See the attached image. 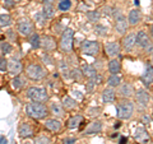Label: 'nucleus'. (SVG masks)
Returning a JSON list of instances; mask_svg holds the SVG:
<instances>
[{"mask_svg": "<svg viewBox=\"0 0 153 144\" xmlns=\"http://www.w3.org/2000/svg\"><path fill=\"white\" fill-rule=\"evenodd\" d=\"M135 101L138 102V105H140L143 107H148V105L151 103V94L144 89H138L135 93Z\"/></svg>", "mask_w": 153, "mask_h": 144, "instance_id": "nucleus-10", "label": "nucleus"}, {"mask_svg": "<svg viewBox=\"0 0 153 144\" xmlns=\"http://www.w3.org/2000/svg\"><path fill=\"white\" fill-rule=\"evenodd\" d=\"M42 1H44L45 5H52L54 4V0H42Z\"/></svg>", "mask_w": 153, "mask_h": 144, "instance_id": "nucleus-51", "label": "nucleus"}, {"mask_svg": "<svg viewBox=\"0 0 153 144\" xmlns=\"http://www.w3.org/2000/svg\"><path fill=\"white\" fill-rule=\"evenodd\" d=\"M59 71L61 73V75H63V78L66 79V78H70V68L68 63H66L65 60H61L59 63Z\"/></svg>", "mask_w": 153, "mask_h": 144, "instance_id": "nucleus-28", "label": "nucleus"}, {"mask_svg": "<svg viewBox=\"0 0 153 144\" xmlns=\"http://www.w3.org/2000/svg\"><path fill=\"white\" fill-rule=\"evenodd\" d=\"M57 8L61 12H68L71 8V1L70 0H60L59 4H57Z\"/></svg>", "mask_w": 153, "mask_h": 144, "instance_id": "nucleus-34", "label": "nucleus"}, {"mask_svg": "<svg viewBox=\"0 0 153 144\" xmlns=\"http://www.w3.org/2000/svg\"><path fill=\"white\" fill-rule=\"evenodd\" d=\"M134 114V103L129 99H124L119 102L116 107V116L120 120H128L133 116Z\"/></svg>", "mask_w": 153, "mask_h": 144, "instance_id": "nucleus-4", "label": "nucleus"}, {"mask_svg": "<svg viewBox=\"0 0 153 144\" xmlns=\"http://www.w3.org/2000/svg\"><path fill=\"white\" fill-rule=\"evenodd\" d=\"M26 114L30 117L35 119V120H41L45 119L49 114V108L45 103L41 102H30L26 106Z\"/></svg>", "mask_w": 153, "mask_h": 144, "instance_id": "nucleus-1", "label": "nucleus"}, {"mask_svg": "<svg viewBox=\"0 0 153 144\" xmlns=\"http://www.w3.org/2000/svg\"><path fill=\"white\" fill-rule=\"evenodd\" d=\"M70 78L76 79V80H80V79H82V78H83V74H82V71H80V69H78V68L70 69Z\"/></svg>", "mask_w": 153, "mask_h": 144, "instance_id": "nucleus-35", "label": "nucleus"}, {"mask_svg": "<svg viewBox=\"0 0 153 144\" xmlns=\"http://www.w3.org/2000/svg\"><path fill=\"white\" fill-rule=\"evenodd\" d=\"M89 80L92 82L94 85H96V84H101V83H102V75L97 73V74H94L92 78H89Z\"/></svg>", "mask_w": 153, "mask_h": 144, "instance_id": "nucleus-40", "label": "nucleus"}, {"mask_svg": "<svg viewBox=\"0 0 153 144\" xmlns=\"http://www.w3.org/2000/svg\"><path fill=\"white\" fill-rule=\"evenodd\" d=\"M94 30H96V33H98L100 36H106L107 32H108V28L103 24H97Z\"/></svg>", "mask_w": 153, "mask_h": 144, "instance_id": "nucleus-38", "label": "nucleus"}, {"mask_svg": "<svg viewBox=\"0 0 153 144\" xmlns=\"http://www.w3.org/2000/svg\"><path fill=\"white\" fill-rule=\"evenodd\" d=\"M14 4H16V0H4V5H5L7 8L14 7Z\"/></svg>", "mask_w": 153, "mask_h": 144, "instance_id": "nucleus-46", "label": "nucleus"}, {"mask_svg": "<svg viewBox=\"0 0 153 144\" xmlns=\"http://www.w3.org/2000/svg\"><path fill=\"white\" fill-rule=\"evenodd\" d=\"M107 69L110 71V74H120L121 71V61L120 59H116V57H112L111 60L108 61L107 64Z\"/></svg>", "mask_w": 153, "mask_h": 144, "instance_id": "nucleus-19", "label": "nucleus"}, {"mask_svg": "<svg viewBox=\"0 0 153 144\" xmlns=\"http://www.w3.org/2000/svg\"><path fill=\"white\" fill-rule=\"evenodd\" d=\"M115 99H116V92H115V89L111 87L105 88L102 92L103 103H112V102H115Z\"/></svg>", "mask_w": 153, "mask_h": 144, "instance_id": "nucleus-22", "label": "nucleus"}, {"mask_svg": "<svg viewBox=\"0 0 153 144\" xmlns=\"http://www.w3.org/2000/svg\"><path fill=\"white\" fill-rule=\"evenodd\" d=\"M142 82L144 83L147 87H151L152 85V82H153V73H152V65H149L147 68V70L143 73L142 75Z\"/></svg>", "mask_w": 153, "mask_h": 144, "instance_id": "nucleus-25", "label": "nucleus"}, {"mask_svg": "<svg viewBox=\"0 0 153 144\" xmlns=\"http://www.w3.org/2000/svg\"><path fill=\"white\" fill-rule=\"evenodd\" d=\"M103 13L107 14V16H111V13H112L111 8H110V7H105V8H103Z\"/></svg>", "mask_w": 153, "mask_h": 144, "instance_id": "nucleus-49", "label": "nucleus"}, {"mask_svg": "<svg viewBox=\"0 0 153 144\" xmlns=\"http://www.w3.org/2000/svg\"><path fill=\"white\" fill-rule=\"evenodd\" d=\"M40 47H42L45 51L50 52V51H54L56 49V41L54 37L51 36H44L41 37V41H40Z\"/></svg>", "mask_w": 153, "mask_h": 144, "instance_id": "nucleus-12", "label": "nucleus"}, {"mask_svg": "<svg viewBox=\"0 0 153 144\" xmlns=\"http://www.w3.org/2000/svg\"><path fill=\"white\" fill-rule=\"evenodd\" d=\"M135 33H129V35L126 36H124L123 38V49L124 51H131L133 50V47L135 46Z\"/></svg>", "mask_w": 153, "mask_h": 144, "instance_id": "nucleus-16", "label": "nucleus"}, {"mask_svg": "<svg viewBox=\"0 0 153 144\" xmlns=\"http://www.w3.org/2000/svg\"><path fill=\"white\" fill-rule=\"evenodd\" d=\"M102 122L98 121V120H96V121L91 122L89 125L85 128V130L83 131L84 135H91V134H97V133H101L102 131Z\"/></svg>", "mask_w": 153, "mask_h": 144, "instance_id": "nucleus-18", "label": "nucleus"}, {"mask_svg": "<svg viewBox=\"0 0 153 144\" xmlns=\"http://www.w3.org/2000/svg\"><path fill=\"white\" fill-rule=\"evenodd\" d=\"M50 111H51V114H54L56 117H63L64 116V107L61 106V103H59V102H51Z\"/></svg>", "mask_w": 153, "mask_h": 144, "instance_id": "nucleus-23", "label": "nucleus"}, {"mask_svg": "<svg viewBox=\"0 0 153 144\" xmlns=\"http://www.w3.org/2000/svg\"><path fill=\"white\" fill-rule=\"evenodd\" d=\"M13 144H17V143H16V142H13Z\"/></svg>", "mask_w": 153, "mask_h": 144, "instance_id": "nucleus-53", "label": "nucleus"}, {"mask_svg": "<svg viewBox=\"0 0 153 144\" xmlns=\"http://www.w3.org/2000/svg\"><path fill=\"white\" fill-rule=\"evenodd\" d=\"M40 41H41V37H40V35H37L36 32H33L30 36V44L33 49H38V47H40Z\"/></svg>", "mask_w": 153, "mask_h": 144, "instance_id": "nucleus-31", "label": "nucleus"}, {"mask_svg": "<svg viewBox=\"0 0 153 144\" xmlns=\"http://www.w3.org/2000/svg\"><path fill=\"white\" fill-rule=\"evenodd\" d=\"M27 97L30 98L32 102H41L44 103L49 99V93L47 89L44 87H30L27 89Z\"/></svg>", "mask_w": 153, "mask_h": 144, "instance_id": "nucleus-3", "label": "nucleus"}, {"mask_svg": "<svg viewBox=\"0 0 153 144\" xmlns=\"http://www.w3.org/2000/svg\"><path fill=\"white\" fill-rule=\"evenodd\" d=\"M83 121V116L82 115H74L68 120V128L69 129H76Z\"/></svg>", "mask_w": 153, "mask_h": 144, "instance_id": "nucleus-26", "label": "nucleus"}, {"mask_svg": "<svg viewBox=\"0 0 153 144\" xmlns=\"http://www.w3.org/2000/svg\"><path fill=\"white\" fill-rule=\"evenodd\" d=\"M93 88H94V84L92 83V82H87V84H85V89H87L88 93H92L93 92Z\"/></svg>", "mask_w": 153, "mask_h": 144, "instance_id": "nucleus-44", "label": "nucleus"}, {"mask_svg": "<svg viewBox=\"0 0 153 144\" xmlns=\"http://www.w3.org/2000/svg\"><path fill=\"white\" fill-rule=\"evenodd\" d=\"M80 51L85 55H91L94 56L100 52V44L97 41H92V40H85L83 41V44L80 45Z\"/></svg>", "mask_w": 153, "mask_h": 144, "instance_id": "nucleus-8", "label": "nucleus"}, {"mask_svg": "<svg viewBox=\"0 0 153 144\" xmlns=\"http://www.w3.org/2000/svg\"><path fill=\"white\" fill-rule=\"evenodd\" d=\"M8 68V60L5 57H0V71H5Z\"/></svg>", "mask_w": 153, "mask_h": 144, "instance_id": "nucleus-42", "label": "nucleus"}, {"mask_svg": "<svg viewBox=\"0 0 153 144\" xmlns=\"http://www.w3.org/2000/svg\"><path fill=\"white\" fill-rule=\"evenodd\" d=\"M121 83V76L119 75V74H111L107 78V84L110 85L111 88H115V87H117L119 84Z\"/></svg>", "mask_w": 153, "mask_h": 144, "instance_id": "nucleus-29", "label": "nucleus"}, {"mask_svg": "<svg viewBox=\"0 0 153 144\" xmlns=\"http://www.w3.org/2000/svg\"><path fill=\"white\" fill-rule=\"evenodd\" d=\"M135 44H138V46L142 49L147 50V52H149V54L152 52V41L146 31H139L135 35Z\"/></svg>", "mask_w": 153, "mask_h": 144, "instance_id": "nucleus-6", "label": "nucleus"}, {"mask_svg": "<svg viewBox=\"0 0 153 144\" xmlns=\"http://www.w3.org/2000/svg\"><path fill=\"white\" fill-rule=\"evenodd\" d=\"M26 75L32 80H41L46 76V70L40 64H30L26 68Z\"/></svg>", "mask_w": 153, "mask_h": 144, "instance_id": "nucleus-5", "label": "nucleus"}, {"mask_svg": "<svg viewBox=\"0 0 153 144\" xmlns=\"http://www.w3.org/2000/svg\"><path fill=\"white\" fill-rule=\"evenodd\" d=\"M75 138H66V139H64V142H63V144H75Z\"/></svg>", "mask_w": 153, "mask_h": 144, "instance_id": "nucleus-47", "label": "nucleus"}, {"mask_svg": "<svg viewBox=\"0 0 153 144\" xmlns=\"http://www.w3.org/2000/svg\"><path fill=\"white\" fill-rule=\"evenodd\" d=\"M7 143V139L4 137H0V144H5Z\"/></svg>", "mask_w": 153, "mask_h": 144, "instance_id": "nucleus-52", "label": "nucleus"}, {"mask_svg": "<svg viewBox=\"0 0 153 144\" xmlns=\"http://www.w3.org/2000/svg\"><path fill=\"white\" fill-rule=\"evenodd\" d=\"M100 17H101V13H100L98 10H89V12H87V19L91 23H96L100 19Z\"/></svg>", "mask_w": 153, "mask_h": 144, "instance_id": "nucleus-32", "label": "nucleus"}, {"mask_svg": "<svg viewBox=\"0 0 153 144\" xmlns=\"http://www.w3.org/2000/svg\"><path fill=\"white\" fill-rule=\"evenodd\" d=\"M128 24L130 26H137L138 23L142 21V13L140 10H138V9H131L130 12L128 14Z\"/></svg>", "mask_w": 153, "mask_h": 144, "instance_id": "nucleus-17", "label": "nucleus"}, {"mask_svg": "<svg viewBox=\"0 0 153 144\" xmlns=\"http://www.w3.org/2000/svg\"><path fill=\"white\" fill-rule=\"evenodd\" d=\"M42 59H44V63H45V64H49V65L54 64V63H52V59H51V57L47 55V54H45L44 56H42Z\"/></svg>", "mask_w": 153, "mask_h": 144, "instance_id": "nucleus-45", "label": "nucleus"}, {"mask_svg": "<svg viewBox=\"0 0 153 144\" xmlns=\"http://www.w3.org/2000/svg\"><path fill=\"white\" fill-rule=\"evenodd\" d=\"M45 128L52 133H59L61 130V122H60V120H57L56 117L47 119L45 121Z\"/></svg>", "mask_w": 153, "mask_h": 144, "instance_id": "nucleus-20", "label": "nucleus"}, {"mask_svg": "<svg viewBox=\"0 0 153 144\" xmlns=\"http://www.w3.org/2000/svg\"><path fill=\"white\" fill-rule=\"evenodd\" d=\"M89 111H91V115H98L100 111H101V108H100V107H94V108H89Z\"/></svg>", "mask_w": 153, "mask_h": 144, "instance_id": "nucleus-48", "label": "nucleus"}, {"mask_svg": "<svg viewBox=\"0 0 153 144\" xmlns=\"http://www.w3.org/2000/svg\"><path fill=\"white\" fill-rule=\"evenodd\" d=\"M55 13H56V10L52 5H45L44 10H42V16H44L46 19H51V18L55 17Z\"/></svg>", "mask_w": 153, "mask_h": 144, "instance_id": "nucleus-30", "label": "nucleus"}, {"mask_svg": "<svg viewBox=\"0 0 153 144\" xmlns=\"http://www.w3.org/2000/svg\"><path fill=\"white\" fill-rule=\"evenodd\" d=\"M33 144H51V140L47 137H44V135H41V137H37L35 138V140H33Z\"/></svg>", "mask_w": 153, "mask_h": 144, "instance_id": "nucleus-39", "label": "nucleus"}, {"mask_svg": "<svg viewBox=\"0 0 153 144\" xmlns=\"http://www.w3.org/2000/svg\"><path fill=\"white\" fill-rule=\"evenodd\" d=\"M115 30L119 35H125L128 31V21L126 17L123 16L121 13H119L116 17H115Z\"/></svg>", "mask_w": 153, "mask_h": 144, "instance_id": "nucleus-9", "label": "nucleus"}, {"mask_svg": "<svg viewBox=\"0 0 153 144\" xmlns=\"http://www.w3.org/2000/svg\"><path fill=\"white\" fill-rule=\"evenodd\" d=\"M12 24V18L9 14H0V27H8Z\"/></svg>", "mask_w": 153, "mask_h": 144, "instance_id": "nucleus-33", "label": "nucleus"}, {"mask_svg": "<svg viewBox=\"0 0 153 144\" xmlns=\"http://www.w3.org/2000/svg\"><path fill=\"white\" fill-rule=\"evenodd\" d=\"M142 121H143V124H146V125H151V122H152V116H151V115H148V114H146L144 116L142 117Z\"/></svg>", "mask_w": 153, "mask_h": 144, "instance_id": "nucleus-43", "label": "nucleus"}, {"mask_svg": "<svg viewBox=\"0 0 153 144\" xmlns=\"http://www.w3.org/2000/svg\"><path fill=\"white\" fill-rule=\"evenodd\" d=\"M134 138H135L137 142H139L142 144H148L149 143V134H148L147 129L143 128V126L137 128L135 133H134Z\"/></svg>", "mask_w": 153, "mask_h": 144, "instance_id": "nucleus-14", "label": "nucleus"}, {"mask_svg": "<svg viewBox=\"0 0 153 144\" xmlns=\"http://www.w3.org/2000/svg\"><path fill=\"white\" fill-rule=\"evenodd\" d=\"M35 19H36V22H37L40 26H44L45 23H46V18L42 16V13H37L36 16H35Z\"/></svg>", "mask_w": 153, "mask_h": 144, "instance_id": "nucleus-41", "label": "nucleus"}, {"mask_svg": "<svg viewBox=\"0 0 153 144\" xmlns=\"http://www.w3.org/2000/svg\"><path fill=\"white\" fill-rule=\"evenodd\" d=\"M7 70L9 71V74L13 75V76H17L19 75L23 71V65L19 60L17 59H12V60H8V68Z\"/></svg>", "mask_w": 153, "mask_h": 144, "instance_id": "nucleus-11", "label": "nucleus"}, {"mask_svg": "<svg viewBox=\"0 0 153 144\" xmlns=\"http://www.w3.org/2000/svg\"><path fill=\"white\" fill-rule=\"evenodd\" d=\"M117 87H119L117 92H119V94H120L121 97L130 98V97L134 96V88H133V85L130 83H120Z\"/></svg>", "mask_w": 153, "mask_h": 144, "instance_id": "nucleus-15", "label": "nucleus"}, {"mask_svg": "<svg viewBox=\"0 0 153 144\" xmlns=\"http://www.w3.org/2000/svg\"><path fill=\"white\" fill-rule=\"evenodd\" d=\"M18 133H19V137L21 138H31V137H33V134H35V130H33V128L28 122H23V124H21V126H19Z\"/></svg>", "mask_w": 153, "mask_h": 144, "instance_id": "nucleus-21", "label": "nucleus"}, {"mask_svg": "<svg viewBox=\"0 0 153 144\" xmlns=\"http://www.w3.org/2000/svg\"><path fill=\"white\" fill-rule=\"evenodd\" d=\"M61 106L64 107V110H74L78 106V103H76V101L74 98H71L70 96H65L63 98V102H61Z\"/></svg>", "mask_w": 153, "mask_h": 144, "instance_id": "nucleus-24", "label": "nucleus"}, {"mask_svg": "<svg viewBox=\"0 0 153 144\" xmlns=\"http://www.w3.org/2000/svg\"><path fill=\"white\" fill-rule=\"evenodd\" d=\"M73 40H74V30L65 28L60 37V50L61 52L69 54L73 50Z\"/></svg>", "mask_w": 153, "mask_h": 144, "instance_id": "nucleus-2", "label": "nucleus"}, {"mask_svg": "<svg viewBox=\"0 0 153 144\" xmlns=\"http://www.w3.org/2000/svg\"><path fill=\"white\" fill-rule=\"evenodd\" d=\"M128 143V138L126 137H121L120 140H119V144H126Z\"/></svg>", "mask_w": 153, "mask_h": 144, "instance_id": "nucleus-50", "label": "nucleus"}, {"mask_svg": "<svg viewBox=\"0 0 153 144\" xmlns=\"http://www.w3.org/2000/svg\"><path fill=\"white\" fill-rule=\"evenodd\" d=\"M0 49H1V52L3 54H10V52L13 51V47H12V45L9 44V42H7V41H4V42H1L0 44Z\"/></svg>", "mask_w": 153, "mask_h": 144, "instance_id": "nucleus-36", "label": "nucleus"}, {"mask_svg": "<svg viewBox=\"0 0 153 144\" xmlns=\"http://www.w3.org/2000/svg\"><path fill=\"white\" fill-rule=\"evenodd\" d=\"M12 85H13V88H14V89L22 88V87H23V79H22L19 75H17L16 78L12 80Z\"/></svg>", "mask_w": 153, "mask_h": 144, "instance_id": "nucleus-37", "label": "nucleus"}, {"mask_svg": "<svg viewBox=\"0 0 153 144\" xmlns=\"http://www.w3.org/2000/svg\"><path fill=\"white\" fill-rule=\"evenodd\" d=\"M105 52H106V55L110 57H116L120 55L121 46L119 45L117 42H108V44L105 45Z\"/></svg>", "mask_w": 153, "mask_h": 144, "instance_id": "nucleus-13", "label": "nucleus"}, {"mask_svg": "<svg viewBox=\"0 0 153 144\" xmlns=\"http://www.w3.org/2000/svg\"><path fill=\"white\" fill-rule=\"evenodd\" d=\"M80 71H82V74L83 76H85V78H92V76L94 74H97V70H96L92 65H89V64H84L82 66V69H80Z\"/></svg>", "mask_w": 153, "mask_h": 144, "instance_id": "nucleus-27", "label": "nucleus"}, {"mask_svg": "<svg viewBox=\"0 0 153 144\" xmlns=\"http://www.w3.org/2000/svg\"><path fill=\"white\" fill-rule=\"evenodd\" d=\"M17 30L19 32V35L25 36V37H30L33 32H35V26L33 23L27 18H23L18 22L17 24Z\"/></svg>", "mask_w": 153, "mask_h": 144, "instance_id": "nucleus-7", "label": "nucleus"}]
</instances>
